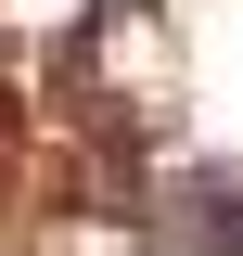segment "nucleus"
I'll return each instance as SVG.
<instances>
[{
    "instance_id": "f257e3e1",
    "label": "nucleus",
    "mask_w": 243,
    "mask_h": 256,
    "mask_svg": "<svg viewBox=\"0 0 243 256\" xmlns=\"http://www.w3.org/2000/svg\"><path fill=\"white\" fill-rule=\"evenodd\" d=\"M154 230L166 244H205V256H243V180L230 166H166L154 180Z\"/></svg>"
}]
</instances>
